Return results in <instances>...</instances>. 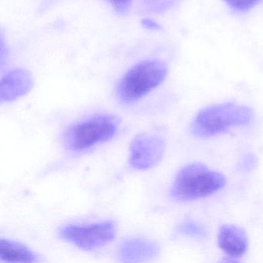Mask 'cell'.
Returning <instances> with one entry per match:
<instances>
[{"label":"cell","mask_w":263,"mask_h":263,"mask_svg":"<svg viewBox=\"0 0 263 263\" xmlns=\"http://www.w3.org/2000/svg\"><path fill=\"white\" fill-rule=\"evenodd\" d=\"M226 184L222 174L195 163L178 172L171 189V196L177 201H192L215 194Z\"/></svg>","instance_id":"obj_1"},{"label":"cell","mask_w":263,"mask_h":263,"mask_svg":"<svg viewBox=\"0 0 263 263\" xmlns=\"http://www.w3.org/2000/svg\"><path fill=\"white\" fill-rule=\"evenodd\" d=\"M167 74V67L157 60L143 61L130 69L117 86L118 101L124 104L138 101L161 85Z\"/></svg>","instance_id":"obj_2"},{"label":"cell","mask_w":263,"mask_h":263,"mask_svg":"<svg viewBox=\"0 0 263 263\" xmlns=\"http://www.w3.org/2000/svg\"><path fill=\"white\" fill-rule=\"evenodd\" d=\"M120 120L110 115H97L69 126L63 134L66 148L81 152L113 138Z\"/></svg>","instance_id":"obj_3"},{"label":"cell","mask_w":263,"mask_h":263,"mask_svg":"<svg viewBox=\"0 0 263 263\" xmlns=\"http://www.w3.org/2000/svg\"><path fill=\"white\" fill-rule=\"evenodd\" d=\"M252 118V110L246 106L232 103L217 104L198 113L192 124V132L195 136H213L231 127L249 124Z\"/></svg>","instance_id":"obj_4"},{"label":"cell","mask_w":263,"mask_h":263,"mask_svg":"<svg viewBox=\"0 0 263 263\" xmlns=\"http://www.w3.org/2000/svg\"><path fill=\"white\" fill-rule=\"evenodd\" d=\"M116 224L114 221L89 224H69L60 230L61 238L83 250H95L115 239Z\"/></svg>","instance_id":"obj_5"},{"label":"cell","mask_w":263,"mask_h":263,"mask_svg":"<svg viewBox=\"0 0 263 263\" xmlns=\"http://www.w3.org/2000/svg\"><path fill=\"white\" fill-rule=\"evenodd\" d=\"M165 144L157 135L141 134L130 144L129 164L135 170H147L158 164L164 155Z\"/></svg>","instance_id":"obj_6"},{"label":"cell","mask_w":263,"mask_h":263,"mask_svg":"<svg viewBox=\"0 0 263 263\" xmlns=\"http://www.w3.org/2000/svg\"><path fill=\"white\" fill-rule=\"evenodd\" d=\"M34 86L33 75L25 69H15L0 82V102H12L29 93Z\"/></svg>","instance_id":"obj_7"},{"label":"cell","mask_w":263,"mask_h":263,"mask_svg":"<svg viewBox=\"0 0 263 263\" xmlns=\"http://www.w3.org/2000/svg\"><path fill=\"white\" fill-rule=\"evenodd\" d=\"M159 253V246L152 240L141 238L125 239L120 244L118 256L122 262H143L153 259Z\"/></svg>","instance_id":"obj_8"},{"label":"cell","mask_w":263,"mask_h":263,"mask_svg":"<svg viewBox=\"0 0 263 263\" xmlns=\"http://www.w3.org/2000/svg\"><path fill=\"white\" fill-rule=\"evenodd\" d=\"M218 245L230 256H241L247 250V236L241 228L234 224H224L218 233Z\"/></svg>","instance_id":"obj_9"},{"label":"cell","mask_w":263,"mask_h":263,"mask_svg":"<svg viewBox=\"0 0 263 263\" xmlns=\"http://www.w3.org/2000/svg\"><path fill=\"white\" fill-rule=\"evenodd\" d=\"M0 260L4 262H34L37 258L34 252L24 244L1 238Z\"/></svg>","instance_id":"obj_10"},{"label":"cell","mask_w":263,"mask_h":263,"mask_svg":"<svg viewBox=\"0 0 263 263\" xmlns=\"http://www.w3.org/2000/svg\"><path fill=\"white\" fill-rule=\"evenodd\" d=\"M236 11L247 12L262 2V0H223Z\"/></svg>","instance_id":"obj_11"},{"label":"cell","mask_w":263,"mask_h":263,"mask_svg":"<svg viewBox=\"0 0 263 263\" xmlns=\"http://www.w3.org/2000/svg\"><path fill=\"white\" fill-rule=\"evenodd\" d=\"M179 231L191 237H203L205 234L204 229L193 221H185L179 226Z\"/></svg>","instance_id":"obj_12"},{"label":"cell","mask_w":263,"mask_h":263,"mask_svg":"<svg viewBox=\"0 0 263 263\" xmlns=\"http://www.w3.org/2000/svg\"><path fill=\"white\" fill-rule=\"evenodd\" d=\"M112 4L115 10L121 14H124L128 12L132 5V0H108Z\"/></svg>","instance_id":"obj_13"},{"label":"cell","mask_w":263,"mask_h":263,"mask_svg":"<svg viewBox=\"0 0 263 263\" xmlns=\"http://www.w3.org/2000/svg\"><path fill=\"white\" fill-rule=\"evenodd\" d=\"M141 24L147 30H155V31L161 30V26L152 19H144L141 21Z\"/></svg>","instance_id":"obj_14"}]
</instances>
